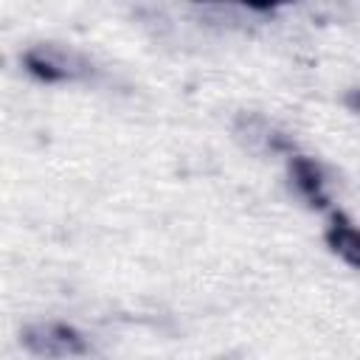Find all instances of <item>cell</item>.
<instances>
[{"instance_id": "obj_1", "label": "cell", "mask_w": 360, "mask_h": 360, "mask_svg": "<svg viewBox=\"0 0 360 360\" xmlns=\"http://www.w3.org/2000/svg\"><path fill=\"white\" fill-rule=\"evenodd\" d=\"M22 343L39 357H70L87 349L82 335L65 323H34L22 329Z\"/></svg>"}, {"instance_id": "obj_2", "label": "cell", "mask_w": 360, "mask_h": 360, "mask_svg": "<svg viewBox=\"0 0 360 360\" xmlns=\"http://www.w3.org/2000/svg\"><path fill=\"white\" fill-rule=\"evenodd\" d=\"M290 174H292V180H295L298 191L309 200V205L323 208V205L329 202V197H326V191H323V174H321V166H318L315 160H309V158H292Z\"/></svg>"}, {"instance_id": "obj_3", "label": "cell", "mask_w": 360, "mask_h": 360, "mask_svg": "<svg viewBox=\"0 0 360 360\" xmlns=\"http://www.w3.org/2000/svg\"><path fill=\"white\" fill-rule=\"evenodd\" d=\"M326 242L329 248L346 262V264H357V233H354V225L343 217V214H335L332 217V225L326 231Z\"/></svg>"}]
</instances>
